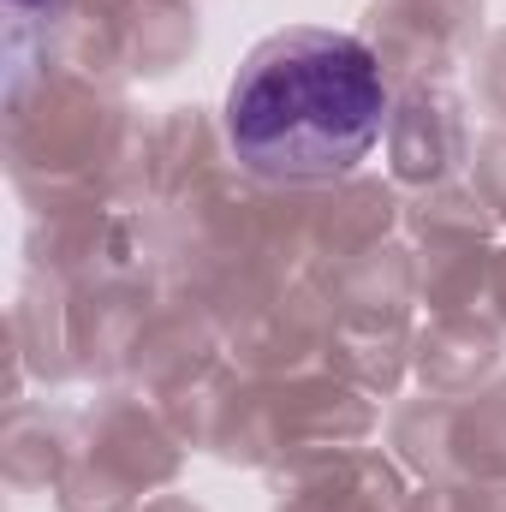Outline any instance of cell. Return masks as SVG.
<instances>
[{
  "label": "cell",
  "instance_id": "1",
  "mask_svg": "<svg viewBox=\"0 0 506 512\" xmlns=\"http://www.w3.org/2000/svg\"><path fill=\"white\" fill-rule=\"evenodd\" d=\"M387 78L376 54L346 30H280L256 42L227 90L233 155L280 185L352 173L381 137Z\"/></svg>",
  "mask_w": 506,
  "mask_h": 512
},
{
  "label": "cell",
  "instance_id": "2",
  "mask_svg": "<svg viewBox=\"0 0 506 512\" xmlns=\"http://www.w3.org/2000/svg\"><path fill=\"white\" fill-rule=\"evenodd\" d=\"M12 6H36V0H12Z\"/></svg>",
  "mask_w": 506,
  "mask_h": 512
}]
</instances>
